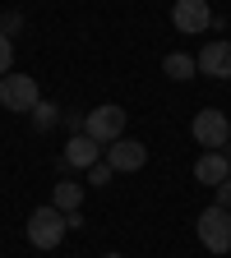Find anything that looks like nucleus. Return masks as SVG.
Returning a JSON list of instances; mask_svg holds the SVG:
<instances>
[{"label":"nucleus","instance_id":"f257e3e1","mask_svg":"<svg viewBox=\"0 0 231 258\" xmlns=\"http://www.w3.org/2000/svg\"><path fill=\"white\" fill-rule=\"evenodd\" d=\"M65 231H70V221H65V212L60 208H32L28 212V244L32 249H56L60 240H65Z\"/></svg>","mask_w":231,"mask_h":258},{"label":"nucleus","instance_id":"f03ea898","mask_svg":"<svg viewBox=\"0 0 231 258\" xmlns=\"http://www.w3.org/2000/svg\"><path fill=\"white\" fill-rule=\"evenodd\" d=\"M194 235H199V244L208 253H231V212L226 208H204L199 221H194Z\"/></svg>","mask_w":231,"mask_h":258},{"label":"nucleus","instance_id":"7ed1b4c3","mask_svg":"<svg viewBox=\"0 0 231 258\" xmlns=\"http://www.w3.org/2000/svg\"><path fill=\"white\" fill-rule=\"evenodd\" d=\"M83 134L97 139V143H116V139H125V111H120L116 102L93 106V111L83 115Z\"/></svg>","mask_w":231,"mask_h":258},{"label":"nucleus","instance_id":"20e7f679","mask_svg":"<svg viewBox=\"0 0 231 258\" xmlns=\"http://www.w3.org/2000/svg\"><path fill=\"white\" fill-rule=\"evenodd\" d=\"M37 102H42V92H37V79L32 74H5L0 79V106L5 111H28L32 115Z\"/></svg>","mask_w":231,"mask_h":258},{"label":"nucleus","instance_id":"39448f33","mask_svg":"<svg viewBox=\"0 0 231 258\" xmlns=\"http://www.w3.org/2000/svg\"><path fill=\"white\" fill-rule=\"evenodd\" d=\"M190 134H194V143L199 148H208V152H217V148H226L231 143V124H226V115L222 111H194V124H190Z\"/></svg>","mask_w":231,"mask_h":258},{"label":"nucleus","instance_id":"423d86ee","mask_svg":"<svg viewBox=\"0 0 231 258\" xmlns=\"http://www.w3.org/2000/svg\"><path fill=\"white\" fill-rule=\"evenodd\" d=\"M171 23H176V32H185V37H199L204 28H213V10H208V0H176L171 5Z\"/></svg>","mask_w":231,"mask_h":258},{"label":"nucleus","instance_id":"0eeeda50","mask_svg":"<svg viewBox=\"0 0 231 258\" xmlns=\"http://www.w3.org/2000/svg\"><path fill=\"white\" fill-rule=\"evenodd\" d=\"M144 161H148V148L139 139H116L107 143V166L120 175V171H144Z\"/></svg>","mask_w":231,"mask_h":258},{"label":"nucleus","instance_id":"6e6552de","mask_svg":"<svg viewBox=\"0 0 231 258\" xmlns=\"http://www.w3.org/2000/svg\"><path fill=\"white\" fill-rule=\"evenodd\" d=\"M199 74H208V79H231V42L222 37V42H208L204 51H199Z\"/></svg>","mask_w":231,"mask_h":258},{"label":"nucleus","instance_id":"1a4fd4ad","mask_svg":"<svg viewBox=\"0 0 231 258\" xmlns=\"http://www.w3.org/2000/svg\"><path fill=\"white\" fill-rule=\"evenodd\" d=\"M231 175V161H226V152H204L199 161H194V180H199V184H222Z\"/></svg>","mask_w":231,"mask_h":258},{"label":"nucleus","instance_id":"9d476101","mask_svg":"<svg viewBox=\"0 0 231 258\" xmlns=\"http://www.w3.org/2000/svg\"><path fill=\"white\" fill-rule=\"evenodd\" d=\"M97 157H102V143L97 139H88V134H74L70 143H65V161H70V166H97Z\"/></svg>","mask_w":231,"mask_h":258},{"label":"nucleus","instance_id":"9b49d317","mask_svg":"<svg viewBox=\"0 0 231 258\" xmlns=\"http://www.w3.org/2000/svg\"><path fill=\"white\" fill-rule=\"evenodd\" d=\"M79 203H83V184L60 180V184L51 189V208H60V212H79Z\"/></svg>","mask_w":231,"mask_h":258},{"label":"nucleus","instance_id":"f8f14e48","mask_svg":"<svg viewBox=\"0 0 231 258\" xmlns=\"http://www.w3.org/2000/svg\"><path fill=\"white\" fill-rule=\"evenodd\" d=\"M194 70H199V60H194V55H185V51H171L167 60H162V74H167V79H176V83L194 79Z\"/></svg>","mask_w":231,"mask_h":258},{"label":"nucleus","instance_id":"ddd939ff","mask_svg":"<svg viewBox=\"0 0 231 258\" xmlns=\"http://www.w3.org/2000/svg\"><path fill=\"white\" fill-rule=\"evenodd\" d=\"M60 120V106H51V102H37V106H32V124H37V129H51Z\"/></svg>","mask_w":231,"mask_h":258},{"label":"nucleus","instance_id":"4468645a","mask_svg":"<svg viewBox=\"0 0 231 258\" xmlns=\"http://www.w3.org/2000/svg\"><path fill=\"white\" fill-rule=\"evenodd\" d=\"M10 64H14V42L5 37V32H0V79L10 74Z\"/></svg>","mask_w":231,"mask_h":258},{"label":"nucleus","instance_id":"2eb2a0df","mask_svg":"<svg viewBox=\"0 0 231 258\" xmlns=\"http://www.w3.org/2000/svg\"><path fill=\"white\" fill-rule=\"evenodd\" d=\"M111 166H107V161H97V166H88V184H111Z\"/></svg>","mask_w":231,"mask_h":258},{"label":"nucleus","instance_id":"dca6fc26","mask_svg":"<svg viewBox=\"0 0 231 258\" xmlns=\"http://www.w3.org/2000/svg\"><path fill=\"white\" fill-rule=\"evenodd\" d=\"M19 28H23V14H14V10L0 14V32H5V37H10V32H19Z\"/></svg>","mask_w":231,"mask_h":258},{"label":"nucleus","instance_id":"f3484780","mask_svg":"<svg viewBox=\"0 0 231 258\" xmlns=\"http://www.w3.org/2000/svg\"><path fill=\"white\" fill-rule=\"evenodd\" d=\"M217 208H226V212H231V175L217 184Z\"/></svg>","mask_w":231,"mask_h":258},{"label":"nucleus","instance_id":"a211bd4d","mask_svg":"<svg viewBox=\"0 0 231 258\" xmlns=\"http://www.w3.org/2000/svg\"><path fill=\"white\" fill-rule=\"evenodd\" d=\"M102 258H120V253H102Z\"/></svg>","mask_w":231,"mask_h":258},{"label":"nucleus","instance_id":"6ab92c4d","mask_svg":"<svg viewBox=\"0 0 231 258\" xmlns=\"http://www.w3.org/2000/svg\"><path fill=\"white\" fill-rule=\"evenodd\" d=\"M226 161H231V143H226Z\"/></svg>","mask_w":231,"mask_h":258}]
</instances>
